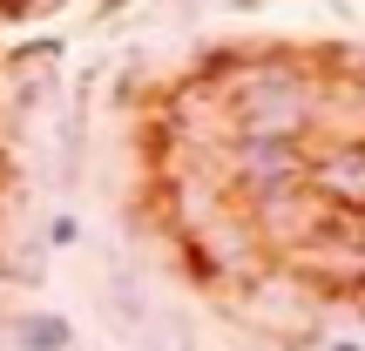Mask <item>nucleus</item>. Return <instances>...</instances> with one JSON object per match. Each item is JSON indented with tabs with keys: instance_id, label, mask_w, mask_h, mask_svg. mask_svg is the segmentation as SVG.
I'll return each mask as SVG.
<instances>
[{
	"instance_id": "1",
	"label": "nucleus",
	"mask_w": 365,
	"mask_h": 351,
	"mask_svg": "<svg viewBox=\"0 0 365 351\" xmlns=\"http://www.w3.org/2000/svg\"><path fill=\"white\" fill-rule=\"evenodd\" d=\"M325 102V61L298 48H244V61L217 81L223 135H318Z\"/></svg>"
},
{
	"instance_id": "2",
	"label": "nucleus",
	"mask_w": 365,
	"mask_h": 351,
	"mask_svg": "<svg viewBox=\"0 0 365 351\" xmlns=\"http://www.w3.org/2000/svg\"><path fill=\"white\" fill-rule=\"evenodd\" d=\"M304 142L312 135H223L217 162H223V189L230 203H264V196L304 189Z\"/></svg>"
},
{
	"instance_id": "3",
	"label": "nucleus",
	"mask_w": 365,
	"mask_h": 351,
	"mask_svg": "<svg viewBox=\"0 0 365 351\" xmlns=\"http://www.w3.org/2000/svg\"><path fill=\"white\" fill-rule=\"evenodd\" d=\"M304 196L331 216H365V135L318 129L304 142Z\"/></svg>"
},
{
	"instance_id": "4",
	"label": "nucleus",
	"mask_w": 365,
	"mask_h": 351,
	"mask_svg": "<svg viewBox=\"0 0 365 351\" xmlns=\"http://www.w3.org/2000/svg\"><path fill=\"white\" fill-rule=\"evenodd\" d=\"M7 338H14V351H81L75 318H68V311H48V304L14 311V318H7Z\"/></svg>"
},
{
	"instance_id": "5",
	"label": "nucleus",
	"mask_w": 365,
	"mask_h": 351,
	"mask_svg": "<svg viewBox=\"0 0 365 351\" xmlns=\"http://www.w3.org/2000/svg\"><path fill=\"white\" fill-rule=\"evenodd\" d=\"M108 311H115V325H129V331L149 325V304L135 298V277L129 271H115V298H108Z\"/></svg>"
},
{
	"instance_id": "6",
	"label": "nucleus",
	"mask_w": 365,
	"mask_h": 351,
	"mask_svg": "<svg viewBox=\"0 0 365 351\" xmlns=\"http://www.w3.org/2000/svg\"><path fill=\"white\" fill-rule=\"evenodd\" d=\"M81 243V216L75 209H54L48 223H41V250H75Z\"/></svg>"
},
{
	"instance_id": "7",
	"label": "nucleus",
	"mask_w": 365,
	"mask_h": 351,
	"mask_svg": "<svg viewBox=\"0 0 365 351\" xmlns=\"http://www.w3.org/2000/svg\"><path fill=\"white\" fill-rule=\"evenodd\" d=\"M345 75H352V88L365 95V48H352V54H345Z\"/></svg>"
},
{
	"instance_id": "8",
	"label": "nucleus",
	"mask_w": 365,
	"mask_h": 351,
	"mask_svg": "<svg viewBox=\"0 0 365 351\" xmlns=\"http://www.w3.org/2000/svg\"><path fill=\"white\" fill-rule=\"evenodd\" d=\"M122 7H129V0H95V27H108V21H122Z\"/></svg>"
},
{
	"instance_id": "9",
	"label": "nucleus",
	"mask_w": 365,
	"mask_h": 351,
	"mask_svg": "<svg viewBox=\"0 0 365 351\" xmlns=\"http://www.w3.org/2000/svg\"><path fill=\"white\" fill-rule=\"evenodd\" d=\"M318 351H365V345H359V338H325Z\"/></svg>"
},
{
	"instance_id": "10",
	"label": "nucleus",
	"mask_w": 365,
	"mask_h": 351,
	"mask_svg": "<svg viewBox=\"0 0 365 351\" xmlns=\"http://www.w3.org/2000/svg\"><path fill=\"white\" fill-rule=\"evenodd\" d=\"M230 7H237V14H257V7H271V0H230Z\"/></svg>"
},
{
	"instance_id": "11",
	"label": "nucleus",
	"mask_w": 365,
	"mask_h": 351,
	"mask_svg": "<svg viewBox=\"0 0 365 351\" xmlns=\"http://www.w3.org/2000/svg\"><path fill=\"white\" fill-rule=\"evenodd\" d=\"M143 351H163V331H143Z\"/></svg>"
}]
</instances>
